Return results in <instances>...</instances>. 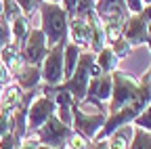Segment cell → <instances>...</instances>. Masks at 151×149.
Wrapping results in <instances>:
<instances>
[{
	"label": "cell",
	"instance_id": "6da1fadb",
	"mask_svg": "<svg viewBox=\"0 0 151 149\" xmlns=\"http://www.w3.org/2000/svg\"><path fill=\"white\" fill-rule=\"evenodd\" d=\"M42 32L46 36L48 44H59L65 42L67 36V11H63L57 2H48L42 0Z\"/></svg>",
	"mask_w": 151,
	"mask_h": 149
},
{
	"label": "cell",
	"instance_id": "7a4b0ae2",
	"mask_svg": "<svg viewBox=\"0 0 151 149\" xmlns=\"http://www.w3.org/2000/svg\"><path fill=\"white\" fill-rule=\"evenodd\" d=\"M94 63V53L88 50V53H80L78 57V65H76L73 73L69 76V80L59 88V90H67L69 95L76 99V101H82L86 97V90H88V82H90V65Z\"/></svg>",
	"mask_w": 151,
	"mask_h": 149
},
{
	"label": "cell",
	"instance_id": "3957f363",
	"mask_svg": "<svg viewBox=\"0 0 151 149\" xmlns=\"http://www.w3.org/2000/svg\"><path fill=\"white\" fill-rule=\"evenodd\" d=\"M46 55V36L42 30H32L21 44V61L40 65Z\"/></svg>",
	"mask_w": 151,
	"mask_h": 149
},
{
	"label": "cell",
	"instance_id": "277c9868",
	"mask_svg": "<svg viewBox=\"0 0 151 149\" xmlns=\"http://www.w3.org/2000/svg\"><path fill=\"white\" fill-rule=\"evenodd\" d=\"M42 128V132H40V137H42V143H46L48 147H61V145H65V141L71 137V130H69V126L67 124H63L57 116H48V120L40 126Z\"/></svg>",
	"mask_w": 151,
	"mask_h": 149
},
{
	"label": "cell",
	"instance_id": "5b68a950",
	"mask_svg": "<svg viewBox=\"0 0 151 149\" xmlns=\"http://www.w3.org/2000/svg\"><path fill=\"white\" fill-rule=\"evenodd\" d=\"M63 46L65 42H59L50 48V53L46 55V61H44V71L42 76L46 80V84L55 86L63 80Z\"/></svg>",
	"mask_w": 151,
	"mask_h": 149
},
{
	"label": "cell",
	"instance_id": "8992f818",
	"mask_svg": "<svg viewBox=\"0 0 151 149\" xmlns=\"http://www.w3.org/2000/svg\"><path fill=\"white\" fill-rule=\"evenodd\" d=\"M52 111H55V103L48 95L36 97V101L27 107V126H29V130H38L48 120V116Z\"/></svg>",
	"mask_w": 151,
	"mask_h": 149
},
{
	"label": "cell",
	"instance_id": "52a82bcc",
	"mask_svg": "<svg viewBox=\"0 0 151 149\" xmlns=\"http://www.w3.org/2000/svg\"><path fill=\"white\" fill-rule=\"evenodd\" d=\"M73 122H76V128L80 130V135L84 139H94V135L99 132V128L105 124V114L99 111V114H84L80 111L78 105H73Z\"/></svg>",
	"mask_w": 151,
	"mask_h": 149
},
{
	"label": "cell",
	"instance_id": "ba28073f",
	"mask_svg": "<svg viewBox=\"0 0 151 149\" xmlns=\"http://www.w3.org/2000/svg\"><path fill=\"white\" fill-rule=\"evenodd\" d=\"M147 19L143 13H132V17H126V21L122 25V36L124 40L130 44H143L147 38Z\"/></svg>",
	"mask_w": 151,
	"mask_h": 149
},
{
	"label": "cell",
	"instance_id": "9c48e42d",
	"mask_svg": "<svg viewBox=\"0 0 151 149\" xmlns=\"http://www.w3.org/2000/svg\"><path fill=\"white\" fill-rule=\"evenodd\" d=\"M97 17L99 19L113 21V23H124L128 17V9L124 0H99L97 4Z\"/></svg>",
	"mask_w": 151,
	"mask_h": 149
},
{
	"label": "cell",
	"instance_id": "30bf717a",
	"mask_svg": "<svg viewBox=\"0 0 151 149\" xmlns=\"http://www.w3.org/2000/svg\"><path fill=\"white\" fill-rule=\"evenodd\" d=\"M86 23H88V44L92 46L94 53H99L105 46V30H103V25H101L94 11L90 15H86Z\"/></svg>",
	"mask_w": 151,
	"mask_h": 149
},
{
	"label": "cell",
	"instance_id": "8fae6325",
	"mask_svg": "<svg viewBox=\"0 0 151 149\" xmlns=\"http://www.w3.org/2000/svg\"><path fill=\"white\" fill-rule=\"evenodd\" d=\"M15 76H17V82H19V86H21V88L32 90V88H36L38 82H40L42 73H40V67H38V65L21 63V67L15 71Z\"/></svg>",
	"mask_w": 151,
	"mask_h": 149
},
{
	"label": "cell",
	"instance_id": "7c38bea8",
	"mask_svg": "<svg viewBox=\"0 0 151 149\" xmlns=\"http://www.w3.org/2000/svg\"><path fill=\"white\" fill-rule=\"evenodd\" d=\"M0 61H2L6 65V69H11L13 73L21 67V46H19L17 42H9L4 44L2 48H0Z\"/></svg>",
	"mask_w": 151,
	"mask_h": 149
},
{
	"label": "cell",
	"instance_id": "4fadbf2b",
	"mask_svg": "<svg viewBox=\"0 0 151 149\" xmlns=\"http://www.w3.org/2000/svg\"><path fill=\"white\" fill-rule=\"evenodd\" d=\"M69 36H71V42L78 44V46H86L88 44V23L82 17H71V21L67 23Z\"/></svg>",
	"mask_w": 151,
	"mask_h": 149
},
{
	"label": "cell",
	"instance_id": "5bb4252c",
	"mask_svg": "<svg viewBox=\"0 0 151 149\" xmlns=\"http://www.w3.org/2000/svg\"><path fill=\"white\" fill-rule=\"evenodd\" d=\"M19 101H21V90L15 84L4 86V90L0 92V109H4V111H15Z\"/></svg>",
	"mask_w": 151,
	"mask_h": 149
},
{
	"label": "cell",
	"instance_id": "9a60e30c",
	"mask_svg": "<svg viewBox=\"0 0 151 149\" xmlns=\"http://www.w3.org/2000/svg\"><path fill=\"white\" fill-rule=\"evenodd\" d=\"M78 57H80V46L78 44H67L63 46V78H69L76 65H78Z\"/></svg>",
	"mask_w": 151,
	"mask_h": 149
},
{
	"label": "cell",
	"instance_id": "2e32d148",
	"mask_svg": "<svg viewBox=\"0 0 151 149\" xmlns=\"http://www.w3.org/2000/svg\"><path fill=\"white\" fill-rule=\"evenodd\" d=\"M99 65V69L103 71V73H111V71H116V65H118V57H116V53H113V48L109 46V48H101L99 50V57H97V61H94Z\"/></svg>",
	"mask_w": 151,
	"mask_h": 149
},
{
	"label": "cell",
	"instance_id": "e0dca14e",
	"mask_svg": "<svg viewBox=\"0 0 151 149\" xmlns=\"http://www.w3.org/2000/svg\"><path fill=\"white\" fill-rule=\"evenodd\" d=\"M27 34H29V25H27L25 15H19L17 19L11 21V38H13V42H17L19 46H21L23 40L27 38Z\"/></svg>",
	"mask_w": 151,
	"mask_h": 149
},
{
	"label": "cell",
	"instance_id": "ac0fdd59",
	"mask_svg": "<svg viewBox=\"0 0 151 149\" xmlns=\"http://www.w3.org/2000/svg\"><path fill=\"white\" fill-rule=\"evenodd\" d=\"M130 149H151V132H147V130L139 128L134 130V141H132Z\"/></svg>",
	"mask_w": 151,
	"mask_h": 149
},
{
	"label": "cell",
	"instance_id": "d6986e66",
	"mask_svg": "<svg viewBox=\"0 0 151 149\" xmlns=\"http://www.w3.org/2000/svg\"><path fill=\"white\" fill-rule=\"evenodd\" d=\"M19 15H23V13H21V9H19V4L15 2V0H2V15L0 17H2L4 21L11 23L13 19H17Z\"/></svg>",
	"mask_w": 151,
	"mask_h": 149
},
{
	"label": "cell",
	"instance_id": "ffe728a7",
	"mask_svg": "<svg viewBox=\"0 0 151 149\" xmlns=\"http://www.w3.org/2000/svg\"><path fill=\"white\" fill-rule=\"evenodd\" d=\"M94 2H97V0H78L76 6H73L71 17H82V19H86V15H90L94 11Z\"/></svg>",
	"mask_w": 151,
	"mask_h": 149
},
{
	"label": "cell",
	"instance_id": "44dd1931",
	"mask_svg": "<svg viewBox=\"0 0 151 149\" xmlns=\"http://www.w3.org/2000/svg\"><path fill=\"white\" fill-rule=\"evenodd\" d=\"M134 124L143 130H147V132H151V103H147L143 107V111L134 118Z\"/></svg>",
	"mask_w": 151,
	"mask_h": 149
},
{
	"label": "cell",
	"instance_id": "7402d4cb",
	"mask_svg": "<svg viewBox=\"0 0 151 149\" xmlns=\"http://www.w3.org/2000/svg\"><path fill=\"white\" fill-rule=\"evenodd\" d=\"M111 48H113V53H116V57L120 59V57H126V55L132 50V44L120 38V40H116V42H113V46H111Z\"/></svg>",
	"mask_w": 151,
	"mask_h": 149
},
{
	"label": "cell",
	"instance_id": "603a6c76",
	"mask_svg": "<svg viewBox=\"0 0 151 149\" xmlns=\"http://www.w3.org/2000/svg\"><path fill=\"white\" fill-rule=\"evenodd\" d=\"M17 141L19 137L15 132H6L0 137V149H17Z\"/></svg>",
	"mask_w": 151,
	"mask_h": 149
},
{
	"label": "cell",
	"instance_id": "cb8c5ba5",
	"mask_svg": "<svg viewBox=\"0 0 151 149\" xmlns=\"http://www.w3.org/2000/svg\"><path fill=\"white\" fill-rule=\"evenodd\" d=\"M9 42H11V25H9V21H4L0 17V48Z\"/></svg>",
	"mask_w": 151,
	"mask_h": 149
},
{
	"label": "cell",
	"instance_id": "d4e9b609",
	"mask_svg": "<svg viewBox=\"0 0 151 149\" xmlns=\"http://www.w3.org/2000/svg\"><path fill=\"white\" fill-rule=\"evenodd\" d=\"M105 149H128V143H126V137L124 132H118L116 137H111V141L107 143Z\"/></svg>",
	"mask_w": 151,
	"mask_h": 149
},
{
	"label": "cell",
	"instance_id": "484cf974",
	"mask_svg": "<svg viewBox=\"0 0 151 149\" xmlns=\"http://www.w3.org/2000/svg\"><path fill=\"white\" fill-rule=\"evenodd\" d=\"M15 2L19 4V9H21L23 15H32V11H34L36 4H38V0H15Z\"/></svg>",
	"mask_w": 151,
	"mask_h": 149
},
{
	"label": "cell",
	"instance_id": "4316f807",
	"mask_svg": "<svg viewBox=\"0 0 151 149\" xmlns=\"http://www.w3.org/2000/svg\"><path fill=\"white\" fill-rule=\"evenodd\" d=\"M126 2V9L130 13H141L143 11V0H124Z\"/></svg>",
	"mask_w": 151,
	"mask_h": 149
},
{
	"label": "cell",
	"instance_id": "83f0119b",
	"mask_svg": "<svg viewBox=\"0 0 151 149\" xmlns=\"http://www.w3.org/2000/svg\"><path fill=\"white\" fill-rule=\"evenodd\" d=\"M69 149H86V141H84V137H71L69 139Z\"/></svg>",
	"mask_w": 151,
	"mask_h": 149
},
{
	"label": "cell",
	"instance_id": "f1b7e54d",
	"mask_svg": "<svg viewBox=\"0 0 151 149\" xmlns=\"http://www.w3.org/2000/svg\"><path fill=\"white\" fill-rule=\"evenodd\" d=\"M9 80H11V71L6 69V65L2 61H0V86H6Z\"/></svg>",
	"mask_w": 151,
	"mask_h": 149
},
{
	"label": "cell",
	"instance_id": "f546056e",
	"mask_svg": "<svg viewBox=\"0 0 151 149\" xmlns=\"http://www.w3.org/2000/svg\"><path fill=\"white\" fill-rule=\"evenodd\" d=\"M76 2H78V0H65V6H67V13H69V15H73V6H76Z\"/></svg>",
	"mask_w": 151,
	"mask_h": 149
},
{
	"label": "cell",
	"instance_id": "4dcf8cb0",
	"mask_svg": "<svg viewBox=\"0 0 151 149\" xmlns=\"http://www.w3.org/2000/svg\"><path fill=\"white\" fill-rule=\"evenodd\" d=\"M143 13V17H145V19H147V23H151V4L145 9V11H141Z\"/></svg>",
	"mask_w": 151,
	"mask_h": 149
},
{
	"label": "cell",
	"instance_id": "1f68e13d",
	"mask_svg": "<svg viewBox=\"0 0 151 149\" xmlns=\"http://www.w3.org/2000/svg\"><path fill=\"white\" fill-rule=\"evenodd\" d=\"M36 145H38L36 141H27V143H23V147H21V149H36Z\"/></svg>",
	"mask_w": 151,
	"mask_h": 149
},
{
	"label": "cell",
	"instance_id": "d6a6232c",
	"mask_svg": "<svg viewBox=\"0 0 151 149\" xmlns=\"http://www.w3.org/2000/svg\"><path fill=\"white\" fill-rule=\"evenodd\" d=\"M145 42H149V46H151V32H147V38H145Z\"/></svg>",
	"mask_w": 151,
	"mask_h": 149
},
{
	"label": "cell",
	"instance_id": "836d02e7",
	"mask_svg": "<svg viewBox=\"0 0 151 149\" xmlns=\"http://www.w3.org/2000/svg\"><path fill=\"white\" fill-rule=\"evenodd\" d=\"M36 149H50L48 145H36Z\"/></svg>",
	"mask_w": 151,
	"mask_h": 149
},
{
	"label": "cell",
	"instance_id": "e575fe53",
	"mask_svg": "<svg viewBox=\"0 0 151 149\" xmlns=\"http://www.w3.org/2000/svg\"><path fill=\"white\" fill-rule=\"evenodd\" d=\"M94 149H105V143H99V145H94Z\"/></svg>",
	"mask_w": 151,
	"mask_h": 149
},
{
	"label": "cell",
	"instance_id": "d590c367",
	"mask_svg": "<svg viewBox=\"0 0 151 149\" xmlns=\"http://www.w3.org/2000/svg\"><path fill=\"white\" fill-rule=\"evenodd\" d=\"M0 15H2V0H0Z\"/></svg>",
	"mask_w": 151,
	"mask_h": 149
},
{
	"label": "cell",
	"instance_id": "8d00e7d4",
	"mask_svg": "<svg viewBox=\"0 0 151 149\" xmlns=\"http://www.w3.org/2000/svg\"><path fill=\"white\" fill-rule=\"evenodd\" d=\"M143 2H145V4H151V0H143Z\"/></svg>",
	"mask_w": 151,
	"mask_h": 149
},
{
	"label": "cell",
	"instance_id": "74e56055",
	"mask_svg": "<svg viewBox=\"0 0 151 149\" xmlns=\"http://www.w3.org/2000/svg\"><path fill=\"white\" fill-rule=\"evenodd\" d=\"M48 2H61V0H48Z\"/></svg>",
	"mask_w": 151,
	"mask_h": 149
}]
</instances>
